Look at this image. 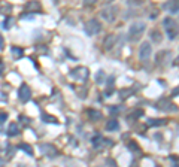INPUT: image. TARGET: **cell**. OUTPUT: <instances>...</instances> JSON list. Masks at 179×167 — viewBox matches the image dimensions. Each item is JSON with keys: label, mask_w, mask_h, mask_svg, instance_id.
<instances>
[{"label": "cell", "mask_w": 179, "mask_h": 167, "mask_svg": "<svg viewBox=\"0 0 179 167\" xmlns=\"http://www.w3.org/2000/svg\"><path fill=\"white\" fill-rule=\"evenodd\" d=\"M106 130H108V131H118V130H120V123H118V120H116V118L109 120L108 124H106Z\"/></svg>", "instance_id": "13"}, {"label": "cell", "mask_w": 179, "mask_h": 167, "mask_svg": "<svg viewBox=\"0 0 179 167\" xmlns=\"http://www.w3.org/2000/svg\"><path fill=\"white\" fill-rule=\"evenodd\" d=\"M109 111H111V113H118V112H120V108H118V106H112Z\"/></svg>", "instance_id": "31"}, {"label": "cell", "mask_w": 179, "mask_h": 167, "mask_svg": "<svg viewBox=\"0 0 179 167\" xmlns=\"http://www.w3.org/2000/svg\"><path fill=\"white\" fill-rule=\"evenodd\" d=\"M11 52H12V55L15 57V58H21V57L24 55V49L20 48V46H12Z\"/></svg>", "instance_id": "18"}, {"label": "cell", "mask_w": 179, "mask_h": 167, "mask_svg": "<svg viewBox=\"0 0 179 167\" xmlns=\"http://www.w3.org/2000/svg\"><path fill=\"white\" fill-rule=\"evenodd\" d=\"M96 2H97V0H84V5H87V6H88V5H94Z\"/></svg>", "instance_id": "32"}, {"label": "cell", "mask_w": 179, "mask_h": 167, "mask_svg": "<svg viewBox=\"0 0 179 167\" xmlns=\"http://www.w3.org/2000/svg\"><path fill=\"white\" fill-rule=\"evenodd\" d=\"M146 28V24L142 21H137L134 22L133 25L130 27V30H128V39L131 40V42H137L139 39H140V36L143 34Z\"/></svg>", "instance_id": "1"}, {"label": "cell", "mask_w": 179, "mask_h": 167, "mask_svg": "<svg viewBox=\"0 0 179 167\" xmlns=\"http://www.w3.org/2000/svg\"><path fill=\"white\" fill-rule=\"evenodd\" d=\"M8 134H9V136H17V134H20L18 124H17V123H11V124H9V127H8Z\"/></svg>", "instance_id": "15"}, {"label": "cell", "mask_w": 179, "mask_h": 167, "mask_svg": "<svg viewBox=\"0 0 179 167\" xmlns=\"http://www.w3.org/2000/svg\"><path fill=\"white\" fill-rule=\"evenodd\" d=\"M3 70H5V63H3V60L0 58V75L3 73Z\"/></svg>", "instance_id": "33"}, {"label": "cell", "mask_w": 179, "mask_h": 167, "mask_svg": "<svg viewBox=\"0 0 179 167\" xmlns=\"http://www.w3.org/2000/svg\"><path fill=\"white\" fill-rule=\"evenodd\" d=\"M24 9L29 13H40L42 12V5L37 0H29L24 6Z\"/></svg>", "instance_id": "9"}, {"label": "cell", "mask_w": 179, "mask_h": 167, "mask_svg": "<svg viewBox=\"0 0 179 167\" xmlns=\"http://www.w3.org/2000/svg\"><path fill=\"white\" fill-rule=\"evenodd\" d=\"M151 54H152V46H151V44L149 42L142 44V46L139 48V60L142 63H146L151 58Z\"/></svg>", "instance_id": "4"}, {"label": "cell", "mask_w": 179, "mask_h": 167, "mask_svg": "<svg viewBox=\"0 0 179 167\" xmlns=\"http://www.w3.org/2000/svg\"><path fill=\"white\" fill-rule=\"evenodd\" d=\"M116 13H118V9L115 6H106V8H103L100 11V17H101V20L112 22L116 18Z\"/></svg>", "instance_id": "3"}, {"label": "cell", "mask_w": 179, "mask_h": 167, "mask_svg": "<svg viewBox=\"0 0 179 167\" xmlns=\"http://www.w3.org/2000/svg\"><path fill=\"white\" fill-rule=\"evenodd\" d=\"M30 97H32V91H30V87L27 85V84H22L20 89H18V99L22 101V103H27V101L30 100Z\"/></svg>", "instance_id": "8"}, {"label": "cell", "mask_w": 179, "mask_h": 167, "mask_svg": "<svg viewBox=\"0 0 179 167\" xmlns=\"http://www.w3.org/2000/svg\"><path fill=\"white\" fill-rule=\"evenodd\" d=\"M163 27L166 28V32H167L169 34V39H176V36H178V24H176V21L173 20V18H170V17H167V18H164L163 20Z\"/></svg>", "instance_id": "2"}, {"label": "cell", "mask_w": 179, "mask_h": 167, "mask_svg": "<svg viewBox=\"0 0 179 167\" xmlns=\"http://www.w3.org/2000/svg\"><path fill=\"white\" fill-rule=\"evenodd\" d=\"M163 8H164V11L172 12V13L176 15V13H178V0H169Z\"/></svg>", "instance_id": "11"}, {"label": "cell", "mask_w": 179, "mask_h": 167, "mask_svg": "<svg viewBox=\"0 0 179 167\" xmlns=\"http://www.w3.org/2000/svg\"><path fill=\"white\" fill-rule=\"evenodd\" d=\"M6 120H8V113L6 112H0V124L5 123Z\"/></svg>", "instance_id": "30"}, {"label": "cell", "mask_w": 179, "mask_h": 167, "mask_svg": "<svg viewBox=\"0 0 179 167\" xmlns=\"http://www.w3.org/2000/svg\"><path fill=\"white\" fill-rule=\"evenodd\" d=\"M42 121L48 124H58V120H57L54 115H48V113H42Z\"/></svg>", "instance_id": "17"}, {"label": "cell", "mask_w": 179, "mask_h": 167, "mask_svg": "<svg viewBox=\"0 0 179 167\" xmlns=\"http://www.w3.org/2000/svg\"><path fill=\"white\" fill-rule=\"evenodd\" d=\"M131 93H133V89H121V91H120V97H121V99H127Z\"/></svg>", "instance_id": "25"}, {"label": "cell", "mask_w": 179, "mask_h": 167, "mask_svg": "<svg viewBox=\"0 0 179 167\" xmlns=\"http://www.w3.org/2000/svg\"><path fill=\"white\" fill-rule=\"evenodd\" d=\"M70 76L78 79V81H87L90 76V70L87 67H76L70 72Z\"/></svg>", "instance_id": "5"}, {"label": "cell", "mask_w": 179, "mask_h": 167, "mask_svg": "<svg viewBox=\"0 0 179 167\" xmlns=\"http://www.w3.org/2000/svg\"><path fill=\"white\" fill-rule=\"evenodd\" d=\"M115 42H116V36H115V34H109V36H106V39H105V44H103L105 49H106V51L112 49V46L115 45Z\"/></svg>", "instance_id": "12"}, {"label": "cell", "mask_w": 179, "mask_h": 167, "mask_svg": "<svg viewBox=\"0 0 179 167\" xmlns=\"http://www.w3.org/2000/svg\"><path fill=\"white\" fill-rule=\"evenodd\" d=\"M54 2H55V3H58V0H54Z\"/></svg>", "instance_id": "37"}, {"label": "cell", "mask_w": 179, "mask_h": 167, "mask_svg": "<svg viewBox=\"0 0 179 167\" xmlns=\"http://www.w3.org/2000/svg\"><path fill=\"white\" fill-rule=\"evenodd\" d=\"M39 149L44 155L49 157V158H54V157L58 155V149H57L54 145H49V143H42L39 145Z\"/></svg>", "instance_id": "7"}, {"label": "cell", "mask_w": 179, "mask_h": 167, "mask_svg": "<svg viewBox=\"0 0 179 167\" xmlns=\"http://www.w3.org/2000/svg\"><path fill=\"white\" fill-rule=\"evenodd\" d=\"M161 124H166L164 120H148V125H161Z\"/></svg>", "instance_id": "24"}, {"label": "cell", "mask_w": 179, "mask_h": 167, "mask_svg": "<svg viewBox=\"0 0 179 167\" xmlns=\"http://www.w3.org/2000/svg\"><path fill=\"white\" fill-rule=\"evenodd\" d=\"M96 82L97 84H103L105 82V72L103 70H99L97 75H96Z\"/></svg>", "instance_id": "23"}, {"label": "cell", "mask_w": 179, "mask_h": 167, "mask_svg": "<svg viewBox=\"0 0 179 167\" xmlns=\"http://www.w3.org/2000/svg\"><path fill=\"white\" fill-rule=\"evenodd\" d=\"M151 39H152L155 44H160V42H161V33L157 32V30H154V32L151 33Z\"/></svg>", "instance_id": "22"}, {"label": "cell", "mask_w": 179, "mask_h": 167, "mask_svg": "<svg viewBox=\"0 0 179 167\" xmlns=\"http://www.w3.org/2000/svg\"><path fill=\"white\" fill-rule=\"evenodd\" d=\"M127 148H128L130 151H139V146H137V143H136V142H128Z\"/></svg>", "instance_id": "26"}, {"label": "cell", "mask_w": 179, "mask_h": 167, "mask_svg": "<svg viewBox=\"0 0 179 167\" xmlns=\"http://www.w3.org/2000/svg\"><path fill=\"white\" fill-rule=\"evenodd\" d=\"M11 11H12V5L6 3V2H2L0 3V12L2 13H11Z\"/></svg>", "instance_id": "19"}, {"label": "cell", "mask_w": 179, "mask_h": 167, "mask_svg": "<svg viewBox=\"0 0 179 167\" xmlns=\"http://www.w3.org/2000/svg\"><path fill=\"white\" fill-rule=\"evenodd\" d=\"M3 45H5V42H3V36L0 34V51L3 49Z\"/></svg>", "instance_id": "34"}, {"label": "cell", "mask_w": 179, "mask_h": 167, "mask_svg": "<svg viewBox=\"0 0 179 167\" xmlns=\"http://www.w3.org/2000/svg\"><path fill=\"white\" fill-rule=\"evenodd\" d=\"M88 116L93 120V121H99L100 118H103L101 112L100 111H96V109H90V111H88Z\"/></svg>", "instance_id": "16"}, {"label": "cell", "mask_w": 179, "mask_h": 167, "mask_svg": "<svg viewBox=\"0 0 179 167\" xmlns=\"http://www.w3.org/2000/svg\"><path fill=\"white\" fill-rule=\"evenodd\" d=\"M178 91H179V88H178V87H176V88L173 89V96H175V97H176V96H178Z\"/></svg>", "instance_id": "35"}, {"label": "cell", "mask_w": 179, "mask_h": 167, "mask_svg": "<svg viewBox=\"0 0 179 167\" xmlns=\"http://www.w3.org/2000/svg\"><path fill=\"white\" fill-rule=\"evenodd\" d=\"M13 22H15V18L13 17H8L5 21H3V28H6V30H9L12 25H13Z\"/></svg>", "instance_id": "21"}, {"label": "cell", "mask_w": 179, "mask_h": 167, "mask_svg": "<svg viewBox=\"0 0 179 167\" xmlns=\"http://www.w3.org/2000/svg\"><path fill=\"white\" fill-rule=\"evenodd\" d=\"M91 142H93V146H94V148H100V146L105 145V137H103L101 134H97V136H94V137L91 139Z\"/></svg>", "instance_id": "14"}, {"label": "cell", "mask_w": 179, "mask_h": 167, "mask_svg": "<svg viewBox=\"0 0 179 167\" xmlns=\"http://www.w3.org/2000/svg\"><path fill=\"white\" fill-rule=\"evenodd\" d=\"M106 2H113V0H106Z\"/></svg>", "instance_id": "36"}, {"label": "cell", "mask_w": 179, "mask_h": 167, "mask_svg": "<svg viewBox=\"0 0 179 167\" xmlns=\"http://www.w3.org/2000/svg\"><path fill=\"white\" fill-rule=\"evenodd\" d=\"M20 121H21V123L24 124V125H27V124H30V120H29V118H27L25 115H21V116H20Z\"/></svg>", "instance_id": "29"}, {"label": "cell", "mask_w": 179, "mask_h": 167, "mask_svg": "<svg viewBox=\"0 0 179 167\" xmlns=\"http://www.w3.org/2000/svg\"><path fill=\"white\" fill-rule=\"evenodd\" d=\"M157 108L161 109V111H166V112H172V111H176V108L170 103V100L167 99H161V100L157 103Z\"/></svg>", "instance_id": "10"}, {"label": "cell", "mask_w": 179, "mask_h": 167, "mask_svg": "<svg viewBox=\"0 0 179 167\" xmlns=\"http://www.w3.org/2000/svg\"><path fill=\"white\" fill-rule=\"evenodd\" d=\"M113 85H115V78H113V76H109V78H108V87H109V88H113Z\"/></svg>", "instance_id": "28"}, {"label": "cell", "mask_w": 179, "mask_h": 167, "mask_svg": "<svg viewBox=\"0 0 179 167\" xmlns=\"http://www.w3.org/2000/svg\"><path fill=\"white\" fill-rule=\"evenodd\" d=\"M18 149H21L24 152H27L30 157H33V148L30 145H27V143H21V145H18Z\"/></svg>", "instance_id": "20"}, {"label": "cell", "mask_w": 179, "mask_h": 167, "mask_svg": "<svg viewBox=\"0 0 179 167\" xmlns=\"http://www.w3.org/2000/svg\"><path fill=\"white\" fill-rule=\"evenodd\" d=\"M142 115H143V111H134L133 113L130 115V118H131V120H136L137 116H142Z\"/></svg>", "instance_id": "27"}, {"label": "cell", "mask_w": 179, "mask_h": 167, "mask_svg": "<svg viewBox=\"0 0 179 167\" xmlns=\"http://www.w3.org/2000/svg\"><path fill=\"white\" fill-rule=\"evenodd\" d=\"M101 30V24L97 20H90L87 24H85V33L88 36H94L97 34Z\"/></svg>", "instance_id": "6"}]
</instances>
